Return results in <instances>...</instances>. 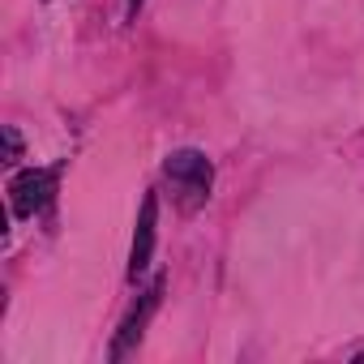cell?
<instances>
[{"instance_id": "5", "label": "cell", "mask_w": 364, "mask_h": 364, "mask_svg": "<svg viewBox=\"0 0 364 364\" xmlns=\"http://www.w3.org/2000/svg\"><path fill=\"white\" fill-rule=\"evenodd\" d=\"M5 141H9V163L18 159V150H22V141H18V133L14 129H5Z\"/></svg>"}, {"instance_id": "4", "label": "cell", "mask_w": 364, "mask_h": 364, "mask_svg": "<svg viewBox=\"0 0 364 364\" xmlns=\"http://www.w3.org/2000/svg\"><path fill=\"white\" fill-rule=\"evenodd\" d=\"M159 296H163V279H154V283H150V291L141 296V309H133V313L124 317V326H120V338H116V347H112V355H116V360H120V355H124V351H129V347L141 338V326H146V317L159 309Z\"/></svg>"}, {"instance_id": "6", "label": "cell", "mask_w": 364, "mask_h": 364, "mask_svg": "<svg viewBox=\"0 0 364 364\" xmlns=\"http://www.w3.org/2000/svg\"><path fill=\"white\" fill-rule=\"evenodd\" d=\"M137 9H141V0H129V18H137Z\"/></svg>"}, {"instance_id": "3", "label": "cell", "mask_w": 364, "mask_h": 364, "mask_svg": "<svg viewBox=\"0 0 364 364\" xmlns=\"http://www.w3.org/2000/svg\"><path fill=\"white\" fill-rule=\"evenodd\" d=\"M154 210H159V198L146 193L141 202V219H137V232H133V253H129V279H137L150 262V249H154Z\"/></svg>"}, {"instance_id": "2", "label": "cell", "mask_w": 364, "mask_h": 364, "mask_svg": "<svg viewBox=\"0 0 364 364\" xmlns=\"http://www.w3.org/2000/svg\"><path fill=\"white\" fill-rule=\"evenodd\" d=\"M52 189H56V171H48V167H31V171L14 176V185H9L14 215H22V219H26V215H35L39 206H48Z\"/></svg>"}, {"instance_id": "1", "label": "cell", "mask_w": 364, "mask_h": 364, "mask_svg": "<svg viewBox=\"0 0 364 364\" xmlns=\"http://www.w3.org/2000/svg\"><path fill=\"white\" fill-rule=\"evenodd\" d=\"M163 171L171 176V185H180V193H185V210H198L206 198H210V159L198 154V150H176Z\"/></svg>"}]
</instances>
